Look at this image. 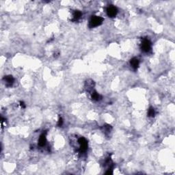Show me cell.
Segmentation results:
<instances>
[{"label":"cell","instance_id":"7c38bea8","mask_svg":"<svg viewBox=\"0 0 175 175\" xmlns=\"http://www.w3.org/2000/svg\"><path fill=\"white\" fill-rule=\"evenodd\" d=\"M155 114V109L153 108H150L148 111V117H154Z\"/></svg>","mask_w":175,"mask_h":175},{"label":"cell","instance_id":"3957f363","mask_svg":"<svg viewBox=\"0 0 175 175\" xmlns=\"http://www.w3.org/2000/svg\"><path fill=\"white\" fill-rule=\"evenodd\" d=\"M141 49L144 52H148L151 49V42L148 39H144L141 44Z\"/></svg>","mask_w":175,"mask_h":175},{"label":"cell","instance_id":"30bf717a","mask_svg":"<svg viewBox=\"0 0 175 175\" xmlns=\"http://www.w3.org/2000/svg\"><path fill=\"white\" fill-rule=\"evenodd\" d=\"M101 129H102V131H103V132L105 133V134L107 135L109 134V133L111 132V129H112V127H111V125H105L102 127Z\"/></svg>","mask_w":175,"mask_h":175},{"label":"cell","instance_id":"52a82bcc","mask_svg":"<svg viewBox=\"0 0 175 175\" xmlns=\"http://www.w3.org/2000/svg\"><path fill=\"white\" fill-rule=\"evenodd\" d=\"M94 86V82L93 81L92 79H88L86 81L85 84V88L88 91H92L93 89V88Z\"/></svg>","mask_w":175,"mask_h":175},{"label":"cell","instance_id":"8992f818","mask_svg":"<svg viewBox=\"0 0 175 175\" xmlns=\"http://www.w3.org/2000/svg\"><path fill=\"white\" fill-rule=\"evenodd\" d=\"M47 144V138H46V133H43L40 135L38 139V146L41 147H45Z\"/></svg>","mask_w":175,"mask_h":175},{"label":"cell","instance_id":"9c48e42d","mask_svg":"<svg viewBox=\"0 0 175 175\" xmlns=\"http://www.w3.org/2000/svg\"><path fill=\"white\" fill-rule=\"evenodd\" d=\"M101 96L99 93H97L96 91H93L91 93V99L94 101H100L101 99Z\"/></svg>","mask_w":175,"mask_h":175},{"label":"cell","instance_id":"8fae6325","mask_svg":"<svg viewBox=\"0 0 175 175\" xmlns=\"http://www.w3.org/2000/svg\"><path fill=\"white\" fill-rule=\"evenodd\" d=\"M81 17V12L79 10H75L73 12V19H72V21H77L79 20Z\"/></svg>","mask_w":175,"mask_h":175},{"label":"cell","instance_id":"4fadbf2b","mask_svg":"<svg viewBox=\"0 0 175 175\" xmlns=\"http://www.w3.org/2000/svg\"><path fill=\"white\" fill-rule=\"evenodd\" d=\"M63 125V119L62 117H60L58 122H57V126L58 127H62Z\"/></svg>","mask_w":175,"mask_h":175},{"label":"cell","instance_id":"ba28073f","mask_svg":"<svg viewBox=\"0 0 175 175\" xmlns=\"http://www.w3.org/2000/svg\"><path fill=\"white\" fill-rule=\"evenodd\" d=\"M139 64H140V62L138 60V58L136 57H133L132 59H131L130 60V65L133 69H137L139 66Z\"/></svg>","mask_w":175,"mask_h":175},{"label":"cell","instance_id":"5b68a950","mask_svg":"<svg viewBox=\"0 0 175 175\" xmlns=\"http://www.w3.org/2000/svg\"><path fill=\"white\" fill-rule=\"evenodd\" d=\"M3 81L5 82V84L7 87H10V86H12V85L13 84L14 81V79L12 75H7L5 76L3 79Z\"/></svg>","mask_w":175,"mask_h":175},{"label":"cell","instance_id":"5bb4252c","mask_svg":"<svg viewBox=\"0 0 175 175\" xmlns=\"http://www.w3.org/2000/svg\"><path fill=\"white\" fill-rule=\"evenodd\" d=\"M20 105L21 106L22 108H25V103H24L23 101H21V102H20Z\"/></svg>","mask_w":175,"mask_h":175},{"label":"cell","instance_id":"277c9868","mask_svg":"<svg viewBox=\"0 0 175 175\" xmlns=\"http://www.w3.org/2000/svg\"><path fill=\"white\" fill-rule=\"evenodd\" d=\"M118 13V9L114 6H109L107 8V14L110 18L115 17Z\"/></svg>","mask_w":175,"mask_h":175},{"label":"cell","instance_id":"6da1fadb","mask_svg":"<svg viewBox=\"0 0 175 175\" xmlns=\"http://www.w3.org/2000/svg\"><path fill=\"white\" fill-rule=\"evenodd\" d=\"M103 19L102 17H99V16H93L90 20L88 25L90 28H93V27H96L101 25L103 23Z\"/></svg>","mask_w":175,"mask_h":175},{"label":"cell","instance_id":"7a4b0ae2","mask_svg":"<svg viewBox=\"0 0 175 175\" xmlns=\"http://www.w3.org/2000/svg\"><path fill=\"white\" fill-rule=\"evenodd\" d=\"M78 143L79 144V152L81 153H86L88 150V141L86 138H80L78 140Z\"/></svg>","mask_w":175,"mask_h":175}]
</instances>
